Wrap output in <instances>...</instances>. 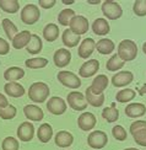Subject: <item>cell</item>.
Wrapping results in <instances>:
<instances>
[{
  "label": "cell",
  "instance_id": "cell-24",
  "mask_svg": "<svg viewBox=\"0 0 146 150\" xmlns=\"http://www.w3.org/2000/svg\"><path fill=\"white\" fill-rule=\"evenodd\" d=\"M4 91L10 97H22L25 95V87L18 83H8L4 85Z\"/></svg>",
  "mask_w": 146,
  "mask_h": 150
},
{
  "label": "cell",
  "instance_id": "cell-26",
  "mask_svg": "<svg viewBox=\"0 0 146 150\" xmlns=\"http://www.w3.org/2000/svg\"><path fill=\"white\" fill-rule=\"evenodd\" d=\"M37 137L41 143H48L53 137V128L49 123H42L37 130Z\"/></svg>",
  "mask_w": 146,
  "mask_h": 150
},
{
  "label": "cell",
  "instance_id": "cell-28",
  "mask_svg": "<svg viewBox=\"0 0 146 150\" xmlns=\"http://www.w3.org/2000/svg\"><path fill=\"white\" fill-rule=\"evenodd\" d=\"M59 37V27L55 23H48L43 28V38L47 42H54Z\"/></svg>",
  "mask_w": 146,
  "mask_h": 150
},
{
  "label": "cell",
  "instance_id": "cell-36",
  "mask_svg": "<svg viewBox=\"0 0 146 150\" xmlns=\"http://www.w3.org/2000/svg\"><path fill=\"white\" fill-rule=\"evenodd\" d=\"M48 59L47 58H30L25 62V65L30 69H42V68L47 67Z\"/></svg>",
  "mask_w": 146,
  "mask_h": 150
},
{
  "label": "cell",
  "instance_id": "cell-1",
  "mask_svg": "<svg viewBox=\"0 0 146 150\" xmlns=\"http://www.w3.org/2000/svg\"><path fill=\"white\" fill-rule=\"evenodd\" d=\"M49 93H50L49 86L46 83H42V81L33 83L28 89V97L35 103L46 102L47 98L49 97Z\"/></svg>",
  "mask_w": 146,
  "mask_h": 150
},
{
  "label": "cell",
  "instance_id": "cell-13",
  "mask_svg": "<svg viewBox=\"0 0 146 150\" xmlns=\"http://www.w3.org/2000/svg\"><path fill=\"white\" fill-rule=\"evenodd\" d=\"M23 113L27 120L32 122H41L44 118V113L42 108L38 107L37 105H26L23 107Z\"/></svg>",
  "mask_w": 146,
  "mask_h": 150
},
{
  "label": "cell",
  "instance_id": "cell-2",
  "mask_svg": "<svg viewBox=\"0 0 146 150\" xmlns=\"http://www.w3.org/2000/svg\"><path fill=\"white\" fill-rule=\"evenodd\" d=\"M118 57L125 62H131L136 58L138 55V46L134 41L131 40H123L118 45Z\"/></svg>",
  "mask_w": 146,
  "mask_h": 150
},
{
  "label": "cell",
  "instance_id": "cell-44",
  "mask_svg": "<svg viewBox=\"0 0 146 150\" xmlns=\"http://www.w3.org/2000/svg\"><path fill=\"white\" fill-rule=\"evenodd\" d=\"M56 4L55 0H39V6L43 9H50Z\"/></svg>",
  "mask_w": 146,
  "mask_h": 150
},
{
  "label": "cell",
  "instance_id": "cell-48",
  "mask_svg": "<svg viewBox=\"0 0 146 150\" xmlns=\"http://www.w3.org/2000/svg\"><path fill=\"white\" fill-rule=\"evenodd\" d=\"M63 3H64V4H73V3H74V0H70V1H66V0H63Z\"/></svg>",
  "mask_w": 146,
  "mask_h": 150
},
{
  "label": "cell",
  "instance_id": "cell-49",
  "mask_svg": "<svg viewBox=\"0 0 146 150\" xmlns=\"http://www.w3.org/2000/svg\"><path fill=\"white\" fill-rule=\"evenodd\" d=\"M142 51H144V53L146 54V42H145L144 45H142Z\"/></svg>",
  "mask_w": 146,
  "mask_h": 150
},
{
  "label": "cell",
  "instance_id": "cell-9",
  "mask_svg": "<svg viewBox=\"0 0 146 150\" xmlns=\"http://www.w3.org/2000/svg\"><path fill=\"white\" fill-rule=\"evenodd\" d=\"M66 108H68L66 102L61 97H58V96L50 97L47 102V110L52 115H55V116H60L63 113H65Z\"/></svg>",
  "mask_w": 146,
  "mask_h": 150
},
{
  "label": "cell",
  "instance_id": "cell-38",
  "mask_svg": "<svg viewBox=\"0 0 146 150\" xmlns=\"http://www.w3.org/2000/svg\"><path fill=\"white\" fill-rule=\"evenodd\" d=\"M1 149L3 150H18L20 149V144L18 140L14 137H6L1 143Z\"/></svg>",
  "mask_w": 146,
  "mask_h": 150
},
{
  "label": "cell",
  "instance_id": "cell-45",
  "mask_svg": "<svg viewBox=\"0 0 146 150\" xmlns=\"http://www.w3.org/2000/svg\"><path fill=\"white\" fill-rule=\"evenodd\" d=\"M8 105H9V101H8V98H6V96L3 95V93H0V108L6 107Z\"/></svg>",
  "mask_w": 146,
  "mask_h": 150
},
{
  "label": "cell",
  "instance_id": "cell-19",
  "mask_svg": "<svg viewBox=\"0 0 146 150\" xmlns=\"http://www.w3.org/2000/svg\"><path fill=\"white\" fill-rule=\"evenodd\" d=\"M91 28L93 31V33L98 35V36H106V35H108L109 31H111V26H109L108 21L103 17L96 18V20L93 21Z\"/></svg>",
  "mask_w": 146,
  "mask_h": 150
},
{
  "label": "cell",
  "instance_id": "cell-27",
  "mask_svg": "<svg viewBox=\"0 0 146 150\" xmlns=\"http://www.w3.org/2000/svg\"><path fill=\"white\" fill-rule=\"evenodd\" d=\"M114 48H116V45H114V42L109 38H102L96 43L97 52L99 54H103V55L111 54L114 51Z\"/></svg>",
  "mask_w": 146,
  "mask_h": 150
},
{
  "label": "cell",
  "instance_id": "cell-17",
  "mask_svg": "<svg viewBox=\"0 0 146 150\" xmlns=\"http://www.w3.org/2000/svg\"><path fill=\"white\" fill-rule=\"evenodd\" d=\"M108 84H109L108 76L101 74V75H97V76L93 79L92 85L90 86V89H91V91L93 93H96V95H101V93H103V91L107 89Z\"/></svg>",
  "mask_w": 146,
  "mask_h": 150
},
{
  "label": "cell",
  "instance_id": "cell-14",
  "mask_svg": "<svg viewBox=\"0 0 146 150\" xmlns=\"http://www.w3.org/2000/svg\"><path fill=\"white\" fill-rule=\"evenodd\" d=\"M53 60H54V64L58 68H64L70 63L71 53L66 48H60L58 51H55V53L53 55Z\"/></svg>",
  "mask_w": 146,
  "mask_h": 150
},
{
  "label": "cell",
  "instance_id": "cell-23",
  "mask_svg": "<svg viewBox=\"0 0 146 150\" xmlns=\"http://www.w3.org/2000/svg\"><path fill=\"white\" fill-rule=\"evenodd\" d=\"M61 41H63V45H64L65 47L68 48H74L76 47L80 43L81 41V36H78L75 35L71 30L66 28L64 32H63L61 35Z\"/></svg>",
  "mask_w": 146,
  "mask_h": 150
},
{
  "label": "cell",
  "instance_id": "cell-39",
  "mask_svg": "<svg viewBox=\"0 0 146 150\" xmlns=\"http://www.w3.org/2000/svg\"><path fill=\"white\" fill-rule=\"evenodd\" d=\"M112 134H113L114 138H116L117 140H119V142H124L126 139V137H128V133H126L125 128L119 126V124L118 126H114L112 128Z\"/></svg>",
  "mask_w": 146,
  "mask_h": 150
},
{
  "label": "cell",
  "instance_id": "cell-30",
  "mask_svg": "<svg viewBox=\"0 0 146 150\" xmlns=\"http://www.w3.org/2000/svg\"><path fill=\"white\" fill-rule=\"evenodd\" d=\"M117 103H112L109 107H106L103 111H102V117L103 120H106L108 123H114L118 121L119 118V111L117 110Z\"/></svg>",
  "mask_w": 146,
  "mask_h": 150
},
{
  "label": "cell",
  "instance_id": "cell-10",
  "mask_svg": "<svg viewBox=\"0 0 146 150\" xmlns=\"http://www.w3.org/2000/svg\"><path fill=\"white\" fill-rule=\"evenodd\" d=\"M17 138L23 143H28L33 139L35 137V127L32 123L30 122H23L21 123L17 128Z\"/></svg>",
  "mask_w": 146,
  "mask_h": 150
},
{
  "label": "cell",
  "instance_id": "cell-8",
  "mask_svg": "<svg viewBox=\"0 0 146 150\" xmlns=\"http://www.w3.org/2000/svg\"><path fill=\"white\" fill-rule=\"evenodd\" d=\"M66 101L74 111H85L87 107L85 95L79 92V91H73V92L69 93L68 97H66Z\"/></svg>",
  "mask_w": 146,
  "mask_h": 150
},
{
  "label": "cell",
  "instance_id": "cell-42",
  "mask_svg": "<svg viewBox=\"0 0 146 150\" xmlns=\"http://www.w3.org/2000/svg\"><path fill=\"white\" fill-rule=\"evenodd\" d=\"M140 129H146V121H135L130 124V128H129V132L133 134L138 132Z\"/></svg>",
  "mask_w": 146,
  "mask_h": 150
},
{
  "label": "cell",
  "instance_id": "cell-3",
  "mask_svg": "<svg viewBox=\"0 0 146 150\" xmlns=\"http://www.w3.org/2000/svg\"><path fill=\"white\" fill-rule=\"evenodd\" d=\"M20 17H21V21L25 25H35L41 17L39 8H38L37 5H33V4L25 5L21 10Z\"/></svg>",
  "mask_w": 146,
  "mask_h": 150
},
{
  "label": "cell",
  "instance_id": "cell-50",
  "mask_svg": "<svg viewBox=\"0 0 146 150\" xmlns=\"http://www.w3.org/2000/svg\"><path fill=\"white\" fill-rule=\"evenodd\" d=\"M123 150H139L136 148H126V149H123Z\"/></svg>",
  "mask_w": 146,
  "mask_h": 150
},
{
  "label": "cell",
  "instance_id": "cell-4",
  "mask_svg": "<svg viewBox=\"0 0 146 150\" xmlns=\"http://www.w3.org/2000/svg\"><path fill=\"white\" fill-rule=\"evenodd\" d=\"M102 14L108 18V20H118L123 15V9L118 3L113 0H106L102 3Z\"/></svg>",
  "mask_w": 146,
  "mask_h": 150
},
{
  "label": "cell",
  "instance_id": "cell-25",
  "mask_svg": "<svg viewBox=\"0 0 146 150\" xmlns=\"http://www.w3.org/2000/svg\"><path fill=\"white\" fill-rule=\"evenodd\" d=\"M85 98H86V102L87 105H91L93 107H101L103 103H104V95L101 93V95H96L93 93L90 89V86L86 89L85 91Z\"/></svg>",
  "mask_w": 146,
  "mask_h": 150
},
{
  "label": "cell",
  "instance_id": "cell-43",
  "mask_svg": "<svg viewBox=\"0 0 146 150\" xmlns=\"http://www.w3.org/2000/svg\"><path fill=\"white\" fill-rule=\"evenodd\" d=\"M10 52V45L9 42L0 37V55H5Z\"/></svg>",
  "mask_w": 146,
  "mask_h": 150
},
{
  "label": "cell",
  "instance_id": "cell-29",
  "mask_svg": "<svg viewBox=\"0 0 146 150\" xmlns=\"http://www.w3.org/2000/svg\"><path fill=\"white\" fill-rule=\"evenodd\" d=\"M42 48H43V43H42L41 37L32 33L31 35V40L28 42L27 47H26L27 52L30 54H38V53H41Z\"/></svg>",
  "mask_w": 146,
  "mask_h": 150
},
{
  "label": "cell",
  "instance_id": "cell-6",
  "mask_svg": "<svg viewBox=\"0 0 146 150\" xmlns=\"http://www.w3.org/2000/svg\"><path fill=\"white\" fill-rule=\"evenodd\" d=\"M58 80H59L60 84H63L65 87H69V89H79L81 86L80 78L71 71H66V70L59 71L58 73Z\"/></svg>",
  "mask_w": 146,
  "mask_h": 150
},
{
  "label": "cell",
  "instance_id": "cell-16",
  "mask_svg": "<svg viewBox=\"0 0 146 150\" xmlns=\"http://www.w3.org/2000/svg\"><path fill=\"white\" fill-rule=\"evenodd\" d=\"M95 49H96V42L93 41V38H85L80 43L79 49H78V54L80 58L87 59L93 53Z\"/></svg>",
  "mask_w": 146,
  "mask_h": 150
},
{
  "label": "cell",
  "instance_id": "cell-11",
  "mask_svg": "<svg viewBox=\"0 0 146 150\" xmlns=\"http://www.w3.org/2000/svg\"><path fill=\"white\" fill-rule=\"evenodd\" d=\"M97 123V120L96 117H95L93 113L91 112H84V113H81L78 118V126L81 130H84V132H88V130H91L95 128Z\"/></svg>",
  "mask_w": 146,
  "mask_h": 150
},
{
  "label": "cell",
  "instance_id": "cell-20",
  "mask_svg": "<svg viewBox=\"0 0 146 150\" xmlns=\"http://www.w3.org/2000/svg\"><path fill=\"white\" fill-rule=\"evenodd\" d=\"M55 144L59 148H69L74 143V137L68 130H60L55 134Z\"/></svg>",
  "mask_w": 146,
  "mask_h": 150
},
{
  "label": "cell",
  "instance_id": "cell-35",
  "mask_svg": "<svg viewBox=\"0 0 146 150\" xmlns=\"http://www.w3.org/2000/svg\"><path fill=\"white\" fill-rule=\"evenodd\" d=\"M75 16V11L73 9H64L59 12L58 15V21L59 25L61 26H69V23L73 20V17Z\"/></svg>",
  "mask_w": 146,
  "mask_h": 150
},
{
  "label": "cell",
  "instance_id": "cell-46",
  "mask_svg": "<svg viewBox=\"0 0 146 150\" xmlns=\"http://www.w3.org/2000/svg\"><path fill=\"white\" fill-rule=\"evenodd\" d=\"M139 95H140V96L146 95V84H145L142 87H140V89H139Z\"/></svg>",
  "mask_w": 146,
  "mask_h": 150
},
{
  "label": "cell",
  "instance_id": "cell-32",
  "mask_svg": "<svg viewBox=\"0 0 146 150\" xmlns=\"http://www.w3.org/2000/svg\"><path fill=\"white\" fill-rule=\"evenodd\" d=\"M135 96H136V93L133 89H123L116 95V100L119 103H128L133 101L135 98Z\"/></svg>",
  "mask_w": 146,
  "mask_h": 150
},
{
  "label": "cell",
  "instance_id": "cell-31",
  "mask_svg": "<svg viewBox=\"0 0 146 150\" xmlns=\"http://www.w3.org/2000/svg\"><path fill=\"white\" fill-rule=\"evenodd\" d=\"M1 25H3V28H4V32H5L6 37H8L10 41H12L14 37L18 33V30L16 27V25L11 20H9V18H4V20L1 21Z\"/></svg>",
  "mask_w": 146,
  "mask_h": 150
},
{
  "label": "cell",
  "instance_id": "cell-40",
  "mask_svg": "<svg viewBox=\"0 0 146 150\" xmlns=\"http://www.w3.org/2000/svg\"><path fill=\"white\" fill-rule=\"evenodd\" d=\"M133 11L136 16H146V0H136L133 5Z\"/></svg>",
  "mask_w": 146,
  "mask_h": 150
},
{
  "label": "cell",
  "instance_id": "cell-7",
  "mask_svg": "<svg viewBox=\"0 0 146 150\" xmlns=\"http://www.w3.org/2000/svg\"><path fill=\"white\" fill-rule=\"evenodd\" d=\"M108 143V137L102 130H93L87 137V144L92 149H103Z\"/></svg>",
  "mask_w": 146,
  "mask_h": 150
},
{
  "label": "cell",
  "instance_id": "cell-22",
  "mask_svg": "<svg viewBox=\"0 0 146 150\" xmlns=\"http://www.w3.org/2000/svg\"><path fill=\"white\" fill-rule=\"evenodd\" d=\"M31 33L30 31H21V32H18L15 37H14V40H12V47H14L15 49H22L25 47H27L28 45V42L31 40Z\"/></svg>",
  "mask_w": 146,
  "mask_h": 150
},
{
  "label": "cell",
  "instance_id": "cell-18",
  "mask_svg": "<svg viewBox=\"0 0 146 150\" xmlns=\"http://www.w3.org/2000/svg\"><path fill=\"white\" fill-rule=\"evenodd\" d=\"M146 113V106L144 103L136 102V103H129L125 107V115L130 118H139L142 117Z\"/></svg>",
  "mask_w": 146,
  "mask_h": 150
},
{
  "label": "cell",
  "instance_id": "cell-21",
  "mask_svg": "<svg viewBox=\"0 0 146 150\" xmlns=\"http://www.w3.org/2000/svg\"><path fill=\"white\" fill-rule=\"evenodd\" d=\"M25 76V70L20 67H10L4 71V79L8 83H16Z\"/></svg>",
  "mask_w": 146,
  "mask_h": 150
},
{
  "label": "cell",
  "instance_id": "cell-33",
  "mask_svg": "<svg viewBox=\"0 0 146 150\" xmlns=\"http://www.w3.org/2000/svg\"><path fill=\"white\" fill-rule=\"evenodd\" d=\"M0 9L8 14H16L20 9V3L17 0H0Z\"/></svg>",
  "mask_w": 146,
  "mask_h": 150
},
{
  "label": "cell",
  "instance_id": "cell-12",
  "mask_svg": "<svg viewBox=\"0 0 146 150\" xmlns=\"http://www.w3.org/2000/svg\"><path fill=\"white\" fill-rule=\"evenodd\" d=\"M99 69V62L97 59H90L80 67L79 75L81 78H91Z\"/></svg>",
  "mask_w": 146,
  "mask_h": 150
},
{
  "label": "cell",
  "instance_id": "cell-37",
  "mask_svg": "<svg viewBox=\"0 0 146 150\" xmlns=\"http://www.w3.org/2000/svg\"><path fill=\"white\" fill-rule=\"evenodd\" d=\"M16 113L17 110L12 105H8L6 107L0 108V118H3V120H12V118H15Z\"/></svg>",
  "mask_w": 146,
  "mask_h": 150
},
{
  "label": "cell",
  "instance_id": "cell-15",
  "mask_svg": "<svg viewBox=\"0 0 146 150\" xmlns=\"http://www.w3.org/2000/svg\"><path fill=\"white\" fill-rule=\"evenodd\" d=\"M134 80V75L131 71L124 70V71H119L118 74H114L112 78V84L116 87H123L129 85L131 81Z\"/></svg>",
  "mask_w": 146,
  "mask_h": 150
},
{
  "label": "cell",
  "instance_id": "cell-5",
  "mask_svg": "<svg viewBox=\"0 0 146 150\" xmlns=\"http://www.w3.org/2000/svg\"><path fill=\"white\" fill-rule=\"evenodd\" d=\"M88 28H90L88 20L82 15H75L73 17V20L70 21V23H69V30H71L78 36L85 35L88 31Z\"/></svg>",
  "mask_w": 146,
  "mask_h": 150
},
{
  "label": "cell",
  "instance_id": "cell-34",
  "mask_svg": "<svg viewBox=\"0 0 146 150\" xmlns=\"http://www.w3.org/2000/svg\"><path fill=\"white\" fill-rule=\"evenodd\" d=\"M124 64L125 63L118 57V54H113L112 57L108 59V62H107L106 69L108 71H118L119 69H122V68L124 67Z\"/></svg>",
  "mask_w": 146,
  "mask_h": 150
},
{
  "label": "cell",
  "instance_id": "cell-41",
  "mask_svg": "<svg viewBox=\"0 0 146 150\" xmlns=\"http://www.w3.org/2000/svg\"><path fill=\"white\" fill-rule=\"evenodd\" d=\"M131 135L136 144H139L140 146H146V129H140L138 132L133 133Z\"/></svg>",
  "mask_w": 146,
  "mask_h": 150
},
{
  "label": "cell",
  "instance_id": "cell-47",
  "mask_svg": "<svg viewBox=\"0 0 146 150\" xmlns=\"http://www.w3.org/2000/svg\"><path fill=\"white\" fill-rule=\"evenodd\" d=\"M99 0H88V4H99Z\"/></svg>",
  "mask_w": 146,
  "mask_h": 150
}]
</instances>
